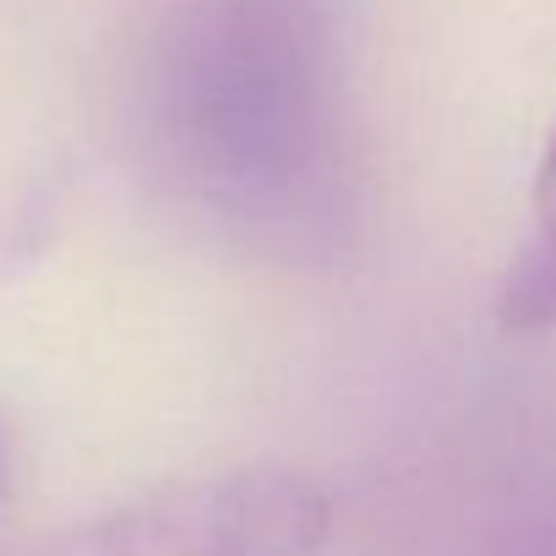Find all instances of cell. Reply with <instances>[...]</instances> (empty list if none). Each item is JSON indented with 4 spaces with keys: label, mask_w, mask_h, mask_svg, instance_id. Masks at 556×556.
I'll list each match as a JSON object with an SVG mask.
<instances>
[{
    "label": "cell",
    "mask_w": 556,
    "mask_h": 556,
    "mask_svg": "<svg viewBox=\"0 0 556 556\" xmlns=\"http://www.w3.org/2000/svg\"><path fill=\"white\" fill-rule=\"evenodd\" d=\"M333 502L295 469H224L175 480L7 556H317Z\"/></svg>",
    "instance_id": "cell-2"
},
{
    "label": "cell",
    "mask_w": 556,
    "mask_h": 556,
    "mask_svg": "<svg viewBox=\"0 0 556 556\" xmlns=\"http://www.w3.org/2000/svg\"><path fill=\"white\" fill-rule=\"evenodd\" d=\"M137 137L218 240L328 262L361 218L344 0H164L137 61Z\"/></svg>",
    "instance_id": "cell-1"
},
{
    "label": "cell",
    "mask_w": 556,
    "mask_h": 556,
    "mask_svg": "<svg viewBox=\"0 0 556 556\" xmlns=\"http://www.w3.org/2000/svg\"><path fill=\"white\" fill-rule=\"evenodd\" d=\"M0 491H7V437H0Z\"/></svg>",
    "instance_id": "cell-4"
},
{
    "label": "cell",
    "mask_w": 556,
    "mask_h": 556,
    "mask_svg": "<svg viewBox=\"0 0 556 556\" xmlns=\"http://www.w3.org/2000/svg\"><path fill=\"white\" fill-rule=\"evenodd\" d=\"M496 328L518 339L556 333V131L534 175V229L496 290Z\"/></svg>",
    "instance_id": "cell-3"
}]
</instances>
